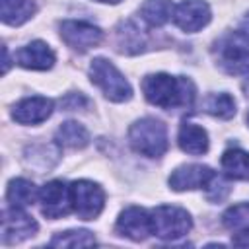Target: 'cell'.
Returning <instances> with one entry per match:
<instances>
[{
    "instance_id": "12",
    "label": "cell",
    "mask_w": 249,
    "mask_h": 249,
    "mask_svg": "<svg viewBox=\"0 0 249 249\" xmlns=\"http://www.w3.org/2000/svg\"><path fill=\"white\" fill-rule=\"evenodd\" d=\"M216 173L208 165L200 163H189L177 167L169 175V187L173 191H193V189H206V185L212 181Z\"/></svg>"
},
{
    "instance_id": "20",
    "label": "cell",
    "mask_w": 249,
    "mask_h": 249,
    "mask_svg": "<svg viewBox=\"0 0 249 249\" xmlns=\"http://www.w3.org/2000/svg\"><path fill=\"white\" fill-rule=\"evenodd\" d=\"M37 196H39V193H37L35 185L29 179L18 177V179H12L8 183L6 198L12 206H29V204L35 202Z\"/></svg>"
},
{
    "instance_id": "13",
    "label": "cell",
    "mask_w": 249,
    "mask_h": 249,
    "mask_svg": "<svg viewBox=\"0 0 249 249\" xmlns=\"http://www.w3.org/2000/svg\"><path fill=\"white\" fill-rule=\"evenodd\" d=\"M53 99L33 95L18 101L12 109V119L19 124H39L53 115Z\"/></svg>"
},
{
    "instance_id": "3",
    "label": "cell",
    "mask_w": 249,
    "mask_h": 249,
    "mask_svg": "<svg viewBox=\"0 0 249 249\" xmlns=\"http://www.w3.org/2000/svg\"><path fill=\"white\" fill-rule=\"evenodd\" d=\"M128 142L134 152L146 158H160L167 150V128L154 117H144L128 128Z\"/></svg>"
},
{
    "instance_id": "29",
    "label": "cell",
    "mask_w": 249,
    "mask_h": 249,
    "mask_svg": "<svg viewBox=\"0 0 249 249\" xmlns=\"http://www.w3.org/2000/svg\"><path fill=\"white\" fill-rule=\"evenodd\" d=\"M247 124H249V115H247Z\"/></svg>"
},
{
    "instance_id": "15",
    "label": "cell",
    "mask_w": 249,
    "mask_h": 249,
    "mask_svg": "<svg viewBox=\"0 0 249 249\" xmlns=\"http://www.w3.org/2000/svg\"><path fill=\"white\" fill-rule=\"evenodd\" d=\"M179 148L191 156H202L208 152V134L202 126L193 124V123H185L179 128V136H177Z\"/></svg>"
},
{
    "instance_id": "18",
    "label": "cell",
    "mask_w": 249,
    "mask_h": 249,
    "mask_svg": "<svg viewBox=\"0 0 249 249\" xmlns=\"http://www.w3.org/2000/svg\"><path fill=\"white\" fill-rule=\"evenodd\" d=\"M88 142H89V134H88L86 126L76 123V121H66L56 130V144L58 146L78 150V148L88 146Z\"/></svg>"
},
{
    "instance_id": "11",
    "label": "cell",
    "mask_w": 249,
    "mask_h": 249,
    "mask_svg": "<svg viewBox=\"0 0 249 249\" xmlns=\"http://www.w3.org/2000/svg\"><path fill=\"white\" fill-rule=\"evenodd\" d=\"M117 231L132 241H142L152 233V216L138 206H128L117 218Z\"/></svg>"
},
{
    "instance_id": "9",
    "label": "cell",
    "mask_w": 249,
    "mask_h": 249,
    "mask_svg": "<svg viewBox=\"0 0 249 249\" xmlns=\"http://www.w3.org/2000/svg\"><path fill=\"white\" fill-rule=\"evenodd\" d=\"M39 202H41V212L51 218H62L72 210V196H70V187H66L62 181H49L39 189Z\"/></svg>"
},
{
    "instance_id": "28",
    "label": "cell",
    "mask_w": 249,
    "mask_h": 249,
    "mask_svg": "<svg viewBox=\"0 0 249 249\" xmlns=\"http://www.w3.org/2000/svg\"><path fill=\"white\" fill-rule=\"evenodd\" d=\"M95 2H103V4H119L121 0H95Z\"/></svg>"
},
{
    "instance_id": "8",
    "label": "cell",
    "mask_w": 249,
    "mask_h": 249,
    "mask_svg": "<svg viewBox=\"0 0 249 249\" xmlns=\"http://www.w3.org/2000/svg\"><path fill=\"white\" fill-rule=\"evenodd\" d=\"M58 29H60L62 41L74 51H88L99 45L103 39V31L97 25L82 21V19H64L60 21Z\"/></svg>"
},
{
    "instance_id": "22",
    "label": "cell",
    "mask_w": 249,
    "mask_h": 249,
    "mask_svg": "<svg viewBox=\"0 0 249 249\" xmlns=\"http://www.w3.org/2000/svg\"><path fill=\"white\" fill-rule=\"evenodd\" d=\"M204 111L218 119H231L235 115V99L230 93H214L204 99Z\"/></svg>"
},
{
    "instance_id": "23",
    "label": "cell",
    "mask_w": 249,
    "mask_h": 249,
    "mask_svg": "<svg viewBox=\"0 0 249 249\" xmlns=\"http://www.w3.org/2000/svg\"><path fill=\"white\" fill-rule=\"evenodd\" d=\"M95 237L91 231L88 230H68V231H60L51 239L53 247H88L93 245Z\"/></svg>"
},
{
    "instance_id": "19",
    "label": "cell",
    "mask_w": 249,
    "mask_h": 249,
    "mask_svg": "<svg viewBox=\"0 0 249 249\" xmlns=\"http://www.w3.org/2000/svg\"><path fill=\"white\" fill-rule=\"evenodd\" d=\"M222 169L231 179L249 181V154L237 148L226 150L222 156Z\"/></svg>"
},
{
    "instance_id": "27",
    "label": "cell",
    "mask_w": 249,
    "mask_h": 249,
    "mask_svg": "<svg viewBox=\"0 0 249 249\" xmlns=\"http://www.w3.org/2000/svg\"><path fill=\"white\" fill-rule=\"evenodd\" d=\"M233 245H241V247H249V230H241L233 239Z\"/></svg>"
},
{
    "instance_id": "21",
    "label": "cell",
    "mask_w": 249,
    "mask_h": 249,
    "mask_svg": "<svg viewBox=\"0 0 249 249\" xmlns=\"http://www.w3.org/2000/svg\"><path fill=\"white\" fill-rule=\"evenodd\" d=\"M117 37H119V51L121 53L134 54V53H140L144 49V35L130 21L121 23V27L117 31Z\"/></svg>"
},
{
    "instance_id": "14",
    "label": "cell",
    "mask_w": 249,
    "mask_h": 249,
    "mask_svg": "<svg viewBox=\"0 0 249 249\" xmlns=\"http://www.w3.org/2000/svg\"><path fill=\"white\" fill-rule=\"evenodd\" d=\"M54 53L45 41H31L16 53V62L29 70H49L54 64Z\"/></svg>"
},
{
    "instance_id": "17",
    "label": "cell",
    "mask_w": 249,
    "mask_h": 249,
    "mask_svg": "<svg viewBox=\"0 0 249 249\" xmlns=\"http://www.w3.org/2000/svg\"><path fill=\"white\" fill-rule=\"evenodd\" d=\"M173 10L175 6L171 0H144L140 16L150 27H161L173 18Z\"/></svg>"
},
{
    "instance_id": "7",
    "label": "cell",
    "mask_w": 249,
    "mask_h": 249,
    "mask_svg": "<svg viewBox=\"0 0 249 249\" xmlns=\"http://www.w3.org/2000/svg\"><path fill=\"white\" fill-rule=\"evenodd\" d=\"M37 222L21 210V206H12L2 210V243L16 245L37 233Z\"/></svg>"
},
{
    "instance_id": "26",
    "label": "cell",
    "mask_w": 249,
    "mask_h": 249,
    "mask_svg": "<svg viewBox=\"0 0 249 249\" xmlns=\"http://www.w3.org/2000/svg\"><path fill=\"white\" fill-rule=\"evenodd\" d=\"M60 103H62V107H64L66 111H74V109H78V107H82V105H88V99H86L82 93H68Z\"/></svg>"
},
{
    "instance_id": "16",
    "label": "cell",
    "mask_w": 249,
    "mask_h": 249,
    "mask_svg": "<svg viewBox=\"0 0 249 249\" xmlns=\"http://www.w3.org/2000/svg\"><path fill=\"white\" fill-rule=\"evenodd\" d=\"M35 4L31 0H0V16L6 25H21L35 14Z\"/></svg>"
},
{
    "instance_id": "25",
    "label": "cell",
    "mask_w": 249,
    "mask_h": 249,
    "mask_svg": "<svg viewBox=\"0 0 249 249\" xmlns=\"http://www.w3.org/2000/svg\"><path fill=\"white\" fill-rule=\"evenodd\" d=\"M230 195V185L220 175H214L212 181L206 185V198L210 202H220Z\"/></svg>"
},
{
    "instance_id": "5",
    "label": "cell",
    "mask_w": 249,
    "mask_h": 249,
    "mask_svg": "<svg viewBox=\"0 0 249 249\" xmlns=\"http://www.w3.org/2000/svg\"><path fill=\"white\" fill-rule=\"evenodd\" d=\"M150 216H152V233L161 239H169V241L179 239L187 235L193 228V220L189 212L179 206L161 204L156 206L150 212Z\"/></svg>"
},
{
    "instance_id": "1",
    "label": "cell",
    "mask_w": 249,
    "mask_h": 249,
    "mask_svg": "<svg viewBox=\"0 0 249 249\" xmlns=\"http://www.w3.org/2000/svg\"><path fill=\"white\" fill-rule=\"evenodd\" d=\"M142 91L148 103L160 109H189L196 97V88L191 78L163 72L146 76L142 80Z\"/></svg>"
},
{
    "instance_id": "24",
    "label": "cell",
    "mask_w": 249,
    "mask_h": 249,
    "mask_svg": "<svg viewBox=\"0 0 249 249\" xmlns=\"http://www.w3.org/2000/svg\"><path fill=\"white\" fill-rule=\"evenodd\" d=\"M222 224L231 231L249 230V202H241L228 208L222 216Z\"/></svg>"
},
{
    "instance_id": "6",
    "label": "cell",
    "mask_w": 249,
    "mask_h": 249,
    "mask_svg": "<svg viewBox=\"0 0 249 249\" xmlns=\"http://www.w3.org/2000/svg\"><path fill=\"white\" fill-rule=\"evenodd\" d=\"M70 196H72V210L78 214L80 220H95L105 206L103 189L88 179L74 181L70 185Z\"/></svg>"
},
{
    "instance_id": "4",
    "label": "cell",
    "mask_w": 249,
    "mask_h": 249,
    "mask_svg": "<svg viewBox=\"0 0 249 249\" xmlns=\"http://www.w3.org/2000/svg\"><path fill=\"white\" fill-rule=\"evenodd\" d=\"M89 78H91V84H95L109 101L123 103V101H128L132 97V88H130L128 80L107 58L99 56V58L91 60Z\"/></svg>"
},
{
    "instance_id": "10",
    "label": "cell",
    "mask_w": 249,
    "mask_h": 249,
    "mask_svg": "<svg viewBox=\"0 0 249 249\" xmlns=\"http://www.w3.org/2000/svg\"><path fill=\"white\" fill-rule=\"evenodd\" d=\"M210 18V6L204 0H181L173 10L175 25L187 33L202 29L204 25H208Z\"/></svg>"
},
{
    "instance_id": "2",
    "label": "cell",
    "mask_w": 249,
    "mask_h": 249,
    "mask_svg": "<svg viewBox=\"0 0 249 249\" xmlns=\"http://www.w3.org/2000/svg\"><path fill=\"white\" fill-rule=\"evenodd\" d=\"M214 56L224 72L230 76H241L249 72V33L230 31L222 35L214 45Z\"/></svg>"
}]
</instances>
